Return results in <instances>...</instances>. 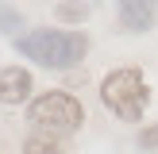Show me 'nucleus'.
<instances>
[{"instance_id":"f257e3e1","label":"nucleus","mask_w":158,"mask_h":154,"mask_svg":"<svg viewBox=\"0 0 158 154\" xmlns=\"http://www.w3.org/2000/svg\"><path fill=\"white\" fill-rule=\"evenodd\" d=\"M15 50L23 58L39 62V66H50V69H66L73 62H81L85 54V35L81 31H31V35L15 38Z\"/></svg>"},{"instance_id":"f03ea898","label":"nucleus","mask_w":158,"mask_h":154,"mask_svg":"<svg viewBox=\"0 0 158 154\" xmlns=\"http://www.w3.org/2000/svg\"><path fill=\"white\" fill-rule=\"evenodd\" d=\"M81 120H85V112H81V104H77L69 92H43V96L31 100V108H27V123L35 131H43V135H54V139L77 131Z\"/></svg>"},{"instance_id":"7ed1b4c3","label":"nucleus","mask_w":158,"mask_h":154,"mask_svg":"<svg viewBox=\"0 0 158 154\" xmlns=\"http://www.w3.org/2000/svg\"><path fill=\"white\" fill-rule=\"evenodd\" d=\"M100 100L108 112H116L120 120H139L147 112V85L135 69H116L100 85Z\"/></svg>"},{"instance_id":"20e7f679","label":"nucleus","mask_w":158,"mask_h":154,"mask_svg":"<svg viewBox=\"0 0 158 154\" xmlns=\"http://www.w3.org/2000/svg\"><path fill=\"white\" fill-rule=\"evenodd\" d=\"M31 96V73L19 66L0 69V104H23Z\"/></svg>"},{"instance_id":"39448f33","label":"nucleus","mask_w":158,"mask_h":154,"mask_svg":"<svg viewBox=\"0 0 158 154\" xmlns=\"http://www.w3.org/2000/svg\"><path fill=\"white\" fill-rule=\"evenodd\" d=\"M158 0H120V23L127 31H147L154 19Z\"/></svg>"},{"instance_id":"423d86ee","label":"nucleus","mask_w":158,"mask_h":154,"mask_svg":"<svg viewBox=\"0 0 158 154\" xmlns=\"http://www.w3.org/2000/svg\"><path fill=\"white\" fill-rule=\"evenodd\" d=\"M93 8H97V0H62L58 15H62V19H85Z\"/></svg>"},{"instance_id":"0eeeda50","label":"nucleus","mask_w":158,"mask_h":154,"mask_svg":"<svg viewBox=\"0 0 158 154\" xmlns=\"http://www.w3.org/2000/svg\"><path fill=\"white\" fill-rule=\"evenodd\" d=\"M19 27H23V15L0 0V31H4V35H12V31H19Z\"/></svg>"},{"instance_id":"6e6552de","label":"nucleus","mask_w":158,"mask_h":154,"mask_svg":"<svg viewBox=\"0 0 158 154\" xmlns=\"http://www.w3.org/2000/svg\"><path fill=\"white\" fill-rule=\"evenodd\" d=\"M158 143V131H151V135H143V146H154Z\"/></svg>"}]
</instances>
